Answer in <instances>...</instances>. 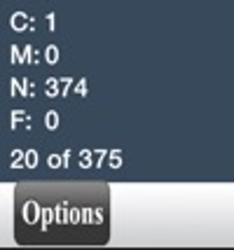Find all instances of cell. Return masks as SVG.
I'll use <instances>...</instances> for the list:
<instances>
[{"instance_id": "1", "label": "cell", "mask_w": 234, "mask_h": 250, "mask_svg": "<svg viewBox=\"0 0 234 250\" xmlns=\"http://www.w3.org/2000/svg\"><path fill=\"white\" fill-rule=\"evenodd\" d=\"M19 246H106L110 187L99 180H35L14 187Z\"/></svg>"}]
</instances>
